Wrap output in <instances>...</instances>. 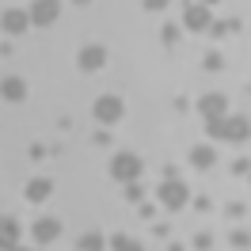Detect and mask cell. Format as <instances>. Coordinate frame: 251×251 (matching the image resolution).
<instances>
[{
  "label": "cell",
  "mask_w": 251,
  "mask_h": 251,
  "mask_svg": "<svg viewBox=\"0 0 251 251\" xmlns=\"http://www.w3.org/2000/svg\"><path fill=\"white\" fill-rule=\"evenodd\" d=\"M50 194H53V183H50V179H31V183L23 187V198H27V202H46Z\"/></svg>",
  "instance_id": "7c38bea8"
},
{
  "label": "cell",
  "mask_w": 251,
  "mask_h": 251,
  "mask_svg": "<svg viewBox=\"0 0 251 251\" xmlns=\"http://www.w3.org/2000/svg\"><path fill=\"white\" fill-rule=\"evenodd\" d=\"M76 65L84 69V73H99V69L107 65V50H103V46H84L76 53Z\"/></svg>",
  "instance_id": "30bf717a"
},
{
  "label": "cell",
  "mask_w": 251,
  "mask_h": 251,
  "mask_svg": "<svg viewBox=\"0 0 251 251\" xmlns=\"http://www.w3.org/2000/svg\"><path fill=\"white\" fill-rule=\"evenodd\" d=\"M156 198L168 205V209H183V205L190 202V190H187V183H179V179H164L156 187Z\"/></svg>",
  "instance_id": "3957f363"
},
{
  "label": "cell",
  "mask_w": 251,
  "mask_h": 251,
  "mask_svg": "<svg viewBox=\"0 0 251 251\" xmlns=\"http://www.w3.org/2000/svg\"><path fill=\"white\" fill-rule=\"evenodd\" d=\"M205 133L213 141H248L251 122L248 114H225V118H205Z\"/></svg>",
  "instance_id": "6da1fadb"
},
{
  "label": "cell",
  "mask_w": 251,
  "mask_h": 251,
  "mask_svg": "<svg viewBox=\"0 0 251 251\" xmlns=\"http://www.w3.org/2000/svg\"><path fill=\"white\" fill-rule=\"evenodd\" d=\"M0 232L8 236L12 244H16V240H19V225H16V221H12V217H0Z\"/></svg>",
  "instance_id": "2e32d148"
},
{
  "label": "cell",
  "mask_w": 251,
  "mask_h": 251,
  "mask_svg": "<svg viewBox=\"0 0 251 251\" xmlns=\"http://www.w3.org/2000/svg\"><path fill=\"white\" fill-rule=\"evenodd\" d=\"M194 4H205V8H209V4H217V0H194Z\"/></svg>",
  "instance_id": "cb8c5ba5"
},
{
  "label": "cell",
  "mask_w": 251,
  "mask_h": 251,
  "mask_svg": "<svg viewBox=\"0 0 251 251\" xmlns=\"http://www.w3.org/2000/svg\"><path fill=\"white\" fill-rule=\"evenodd\" d=\"M73 4H92V0H73Z\"/></svg>",
  "instance_id": "484cf974"
},
{
  "label": "cell",
  "mask_w": 251,
  "mask_h": 251,
  "mask_svg": "<svg viewBox=\"0 0 251 251\" xmlns=\"http://www.w3.org/2000/svg\"><path fill=\"white\" fill-rule=\"evenodd\" d=\"M80 251H103V236H99V232L80 236Z\"/></svg>",
  "instance_id": "9a60e30c"
},
{
  "label": "cell",
  "mask_w": 251,
  "mask_h": 251,
  "mask_svg": "<svg viewBox=\"0 0 251 251\" xmlns=\"http://www.w3.org/2000/svg\"><path fill=\"white\" fill-rule=\"evenodd\" d=\"M183 23H187V31H209L213 16H209L205 4H187V8H183Z\"/></svg>",
  "instance_id": "ba28073f"
},
{
  "label": "cell",
  "mask_w": 251,
  "mask_h": 251,
  "mask_svg": "<svg viewBox=\"0 0 251 251\" xmlns=\"http://www.w3.org/2000/svg\"><path fill=\"white\" fill-rule=\"evenodd\" d=\"M0 95H4L8 103H23V99H27V80L23 76H4L0 80Z\"/></svg>",
  "instance_id": "8fae6325"
},
{
  "label": "cell",
  "mask_w": 251,
  "mask_h": 251,
  "mask_svg": "<svg viewBox=\"0 0 251 251\" xmlns=\"http://www.w3.org/2000/svg\"><path fill=\"white\" fill-rule=\"evenodd\" d=\"M12 248H16V244H12V240H8V236L0 232V251H12Z\"/></svg>",
  "instance_id": "603a6c76"
},
{
  "label": "cell",
  "mask_w": 251,
  "mask_h": 251,
  "mask_svg": "<svg viewBox=\"0 0 251 251\" xmlns=\"http://www.w3.org/2000/svg\"><path fill=\"white\" fill-rule=\"evenodd\" d=\"M57 236H61V221L57 217H38L31 225V240L34 244H53Z\"/></svg>",
  "instance_id": "52a82bcc"
},
{
  "label": "cell",
  "mask_w": 251,
  "mask_h": 251,
  "mask_svg": "<svg viewBox=\"0 0 251 251\" xmlns=\"http://www.w3.org/2000/svg\"><path fill=\"white\" fill-rule=\"evenodd\" d=\"M205 69H209V73H217V69H225V57H221V53H205Z\"/></svg>",
  "instance_id": "e0dca14e"
},
{
  "label": "cell",
  "mask_w": 251,
  "mask_h": 251,
  "mask_svg": "<svg viewBox=\"0 0 251 251\" xmlns=\"http://www.w3.org/2000/svg\"><path fill=\"white\" fill-rule=\"evenodd\" d=\"M122 114H126V103L118 99V95H99L92 103V118L99 126H114V122H122Z\"/></svg>",
  "instance_id": "7a4b0ae2"
},
{
  "label": "cell",
  "mask_w": 251,
  "mask_h": 251,
  "mask_svg": "<svg viewBox=\"0 0 251 251\" xmlns=\"http://www.w3.org/2000/svg\"><path fill=\"white\" fill-rule=\"evenodd\" d=\"M213 160H217V149H213V145H194V149H190V164H194V168H213Z\"/></svg>",
  "instance_id": "4fadbf2b"
},
{
  "label": "cell",
  "mask_w": 251,
  "mask_h": 251,
  "mask_svg": "<svg viewBox=\"0 0 251 251\" xmlns=\"http://www.w3.org/2000/svg\"><path fill=\"white\" fill-rule=\"evenodd\" d=\"M12 251H34V248H12Z\"/></svg>",
  "instance_id": "d4e9b609"
},
{
  "label": "cell",
  "mask_w": 251,
  "mask_h": 251,
  "mask_svg": "<svg viewBox=\"0 0 251 251\" xmlns=\"http://www.w3.org/2000/svg\"><path fill=\"white\" fill-rule=\"evenodd\" d=\"M198 110H202L205 118H225V114H228V95H221V92H205L202 99H198Z\"/></svg>",
  "instance_id": "9c48e42d"
},
{
  "label": "cell",
  "mask_w": 251,
  "mask_h": 251,
  "mask_svg": "<svg viewBox=\"0 0 251 251\" xmlns=\"http://www.w3.org/2000/svg\"><path fill=\"white\" fill-rule=\"evenodd\" d=\"M110 175H114L118 183H133V179L141 175V156H133V152H118V156L110 160Z\"/></svg>",
  "instance_id": "277c9868"
},
{
  "label": "cell",
  "mask_w": 251,
  "mask_h": 251,
  "mask_svg": "<svg viewBox=\"0 0 251 251\" xmlns=\"http://www.w3.org/2000/svg\"><path fill=\"white\" fill-rule=\"evenodd\" d=\"M126 198H129V202H141V198H145V190L137 187V179H133V183H126Z\"/></svg>",
  "instance_id": "ac0fdd59"
},
{
  "label": "cell",
  "mask_w": 251,
  "mask_h": 251,
  "mask_svg": "<svg viewBox=\"0 0 251 251\" xmlns=\"http://www.w3.org/2000/svg\"><path fill=\"white\" fill-rule=\"evenodd\" d=\"M110 248H114V251H145L133 236H110Z\"/></svg>",
  "instance_id": "5bb4252c"
},
{
  "label": "cell",
  "mask_w": 251,
  "mask_h": 251,
  "mask_svg": "<svg viewBox=\"0 0 251 251\" xmlns=\"http://www.w3.org/2000/svg\"><path fill=\"white\" fill-rule=\"evenodd\" d=\"M194 248H198V251H209V248H213V236H209V232H198V236H194Z\"/></svg>",
  "instance_id": "d6986e66"
},
{
  "label": "cell",
  "mask_w": 251,
  "mask_h": 251,
  "mask_svg": "<svg viewBox=\"0 0 251 251\" xmlns=\"http://www.w3.org/2000/svg\"><path fill=\"white\" fill-rule=\"evenodd\" d=\"M27 27H31V16L23 8H4L0 12V31L4 34H23Z\"/></svg>",
  "instance_id": "8992f818"
},
{
  "label": "cell",
  "mask_w": 251,
  "mask_h": 251,
  "mask_svg": "<svg viewBox=\"0 0 251 251\" xmlns=\"http://www.w3.org/2000/svg\"><path fill=\"white\" fill-rule=\"evenodd\" d=\"M145 8H149V12H164V8H168V0H145Z\"/></svg>",
  "instance_id": "44dd1931"
},
{
  "label": "cell",
  "mask_w": 251,
  "mask_h": 251,
  "mask_svg": "<svg viewBox=\"0 0 251 251\" xmlns=\"http://www.w3.org/2000/svg\"><path fill=\"white\" fill-rule=\"evenodd\" d=\"M232 244H236V248H240V251H248V248H251V236L236 228V232H232Z\"/></svg>",
  "instance_id": "ffe728a7"
},
{
  "label": "cell",
  "mask_w": 251,
  "mask_h": 251,
  "mask_svg": "<svg viewBox=\"0 0 251 251\" xmlns=\"http://www.w3.org/2000/svg\"><path fill=\"white\" fill-rule=\"evenodd\" d=\"M57 12H61V4H57V0H34L31 8H27V16H31L34 27H50V23L57 19Z\"/></svg>",
  "instance_id": "5b68a950"
},
{
  "label": "cell",
  "mask_w": 251,
  "mask_h": 251,
  "mask_svg": "<svg viewBox=\"0 0 251 251\" xmlns=\"http://www.w3.org/2000/svg\"><path fill=\"white\" fill-rule=\"evenodd\" d=\"M175 38H179V31H175V27H164V42H168V46H172Z\"/></svg>",
  "instance_id": "7402d4cb"
}]
</instances>
